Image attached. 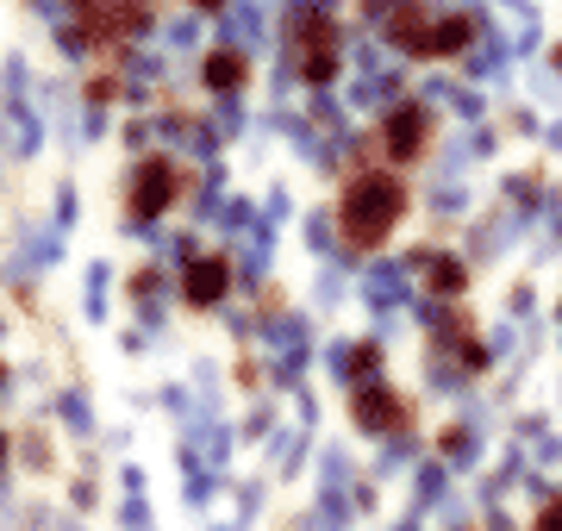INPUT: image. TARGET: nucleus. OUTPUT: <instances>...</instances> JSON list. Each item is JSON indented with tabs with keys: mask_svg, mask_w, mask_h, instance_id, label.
I'll return each instance as SVG.
<instances>
[{
	"mask_svg": "<svg viewBox=\"0 0 562 531\" xmlns=\"http://www.w3.org/2000/svg\"><path fill=\"white\" fill-rule=\"evenodd\" d=\"M406 206H413V188H406L401 169H350L338 188V238L357 257H369V250H382L387 238H394V225L406 219Z\"/></svg>",
	"mask_w": 562,
	"mask_h": 531,
	"instance_id": "1",
	"label": "nucleus"
},
{
	"mask_svg": "<svg viewBox=\"0 0 562 531\" xmlns=\"http://www.w3.org/2000/svg\"><path fill=\"white\" fill-rule=\"evenodd\" d=\"M382 38L394 50H406V57L438 63V57H462L475 44V20L469 13H438L431 0H387Z\"/></svg>",
	"mask_w": 562,
	"mask_h": 531,
	"instance_id": "2",
	"label": "nucleus"
},
{
	"mask_svg": "<svg viewBox=\"0 0 562 531\" xmlns=\"http://www.w3.org/2000/svg\"><path fill=\"white\" fill-rule=\"evenodd\" d=\"M438 144V113L425 101H394L382 113V125H375V150H382V163L387 169H406V163H419L425 150Z\"/></svg>",
	"mask_w": 562,
	"mask_h": 531,
	"instance_id": "3",
	"label": "nucleus"
},
{
	"mask_svg": "<svg viewBox=\"0 0 562 531\" xmlns=\"http://www.w3.org/2000/svg\"><path fill=\"white\" fill-rule=\"evenodd\" d=\"M150 20V0H76V25L88 44H120Z\"/></svg>",
	"mask_w": 562,
	"mask_h": 531,
	"instance_id": "4",
	"label": "nucleus"
},
{
	"mask_svg": "<svg viewBox=\"0 0 562 531\" xmlns=\"http://www.w3.org/2000/svg\"><path fill=\"white\" fill-rule=\"evenodd\" d=\"M350 419H357L362 431H406L413 426V400H406L401 388H387V382H357Z\"/></svg>",
	"mask_w": 562,
	"mask_h": 531,
	"instance_id": "5",
	"label": "nucleus"
},
{
	"mask_svg": "<svg viewBox=\"0 0 562 531\" xmlns=\"http://www.w3.org/2000/svg\"><path fill=\"white\" fill-rule=\"evenodd\" d=\"M294 44H301V76L306 82H331V76H338L344 44H338V25L325 20V13H306V20L294 25Z\"/></svg>",
	"mask_w": 562,
	"mask_h": 531,
	"instance_id": "6",
	"label": "nucleus"
},
{
	"mask_svg": "<svg viewBox=\"0 0 562 531\" xmlns=\"http://www.w3.org/2000/svg\"><path fill=\"white\" fill-rule=\"evenodd\" d=\"M181 169L176 163H162V157H150V163L138 169V182H132V213H144V219H150V213H162V206L176 201L181 194Z\"/></svg>",
	"mask_w": 562,
	"mask_h": 531,
	"instance_id": "7",
	"label": "nucleus"
},
{
	"mask_svg": "<svg viewBox=\"0 0 562 531\" xmlns=\"http://www.w3.org/2000/svg\"><path fill=\"white\" fill-rule=\"evenodd\" d=\"M181 287H188L194 307H213V301H225V287H232V263L225 257H201V263L181 275Z\"/></svg>",
	"mask_w": 562,
	"mask_h": 531,
	"instance_id": "8",
	"label": "nucleus"
},
{
	"mask_svg": "<svg viewBox=\"0 0 562 531\" xmlns=\"http://www.w3.org/2000/svg\"><path fill=\"white\" fill-rule=\"evenodd\" d=\"M419 269H425V287H431V294H462V287H469V269H462L450 250H425Z\"/></svg>",
	"mask_w": 562,
	"mask_h": 531,
	"instance_id": "9",
	"label": "nucleus"
},
{
	"mask_svg": "<svg viewBox=\"0 0 562 531\" xmlns=\"http://www.w3.org/2000/svg\"><path fill=\"white\" fill-rule=\"evenodd\" d=\"M206 82L213 88H238L244 82V57L238 50H213V57H206Z\"/></svg>",
	"mask_w": 562,
	"mask_h": 531,
	"instance_id": "10",
	"label": "nucleus"
},
{
	"mask_svg": "<svg viewBox=\"0 0 562 531\" xmlns=\"http://www.w3.org/2000/svg\"><path fill=\"white\" fill-rule=\"evenodd\" d=\"M531 531H562V494H550V500L531 512Z\"/></svg>",
	"mask_w": 562,
	"mask_h": 531,
	"instance_id": "11",
	"label": "nucleus"
}]
</instances>
